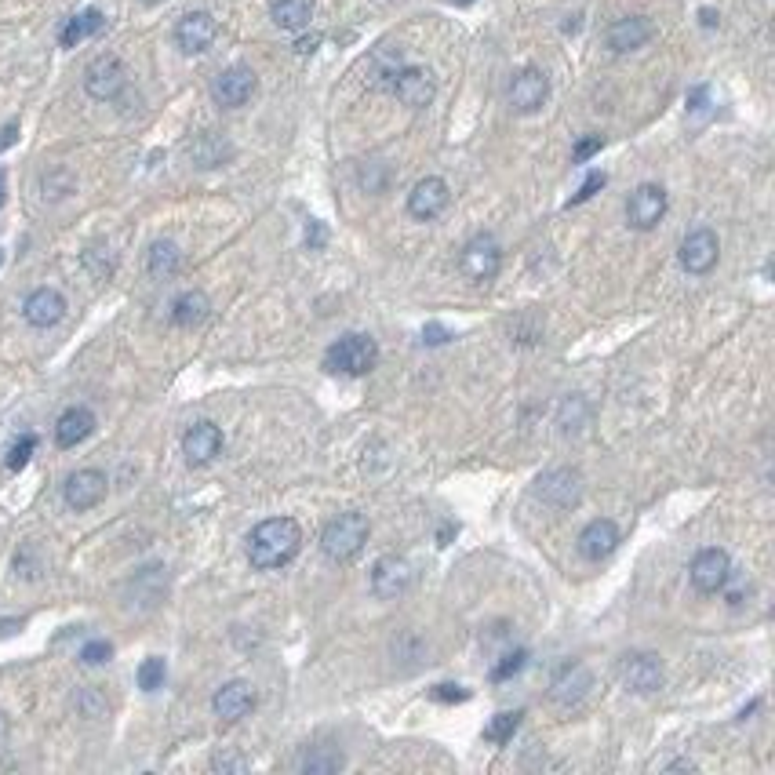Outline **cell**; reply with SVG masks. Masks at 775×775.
I'll list each match as a JSON object with an SVG mask.
<instances>
[{"mask_svg": "<svg viewBox=\"0 0 775 775\" xmlns=\"http://www.w3.org/2000/svg\"><path fill=\"white\" fill-rule=\"evenodd\" d=\"M302 550V528L295 517H270L259 521L248 535V561L259 572H277L284 564H292Z\"/></svg>", "mask_w": 775, "mask_h": 775, "instance_id": "cell-1", "label": "cell"}, {"mask_svg": "<svg viewBox=\"0 0 775 775\" xmlns=\"http://www.w3.org/2000/svg\"><path fill=\"white\" fill-rule=\"evenodd\" d=\"M368 532H372L368 517L357 514V510L332 517L321 532V554L332 564H350L364 550V543H368Z\"/></svg>", "mask_w": 775, "mask_h": 775, "instance_id": "cell-2", "label": "cell"}, {"mask_svg": "<svg viewBox=\"0 0 775 775\" xmlns=\"http://www.w3.org/2000/svg\"><path fill=\"white\" fill-rule=\"evenodd\" d=\"M375 364H379V343H375L372 335H361V332L343 335L339 343H332L328 353H324V368L335 375H350V379H361V375L375 372Z\"/></svg>", "mask_w": 775, "mask_h": 775, "instance_id": "cell-3", "label": "cell"}, {"mask_svg": "<svg viewBox=\"0 0 775 775\" xmlns=\"http://www.w3.org/2000/svg\"><path fill=\"white\" fill-rule=\"evenodd\" d=\"M535 499H543V503L554 506V510H575V506L583 503V474L572 470V466L546 470V474L535 481Z\"/></svg>", "mask_w": 775, "mask_h": 775, "instance_id": "cell-4", "label": "cell"}, {"mask_svg": "<svg viewBox=\"0 0 775 775\" xmlns=\"http://www.w3.org/2000/svg\"><path fill=\"white\" fill-rule=\"evenodd\" d=\"M619 681L634 695L659 692L663 688V659L655 652H626L619 659Z\"/></svg>", "mask_w": 775, "mask_h": 775, "instance_id": "cell-5", "label": "cell"}, {"mask_svg": "<svg viewBox=\"0 0 775 775\" xmlns=\"http://www.w3.org/2000/svg\"><path fill=\"white\" fill-rule=\"evenodd\" d=\"M415 586V568L412 561H404L397 554H386L372 564V594L379 601H401Z\"/></svg>", "mask_w": 775, "mask_h": 775, "instance_id": "cell-6", "label": "cell"}, {"mask_svg": "<svg viewBox=\"0 0 775 775\" xmlns=\"http://www.w3.org/2000/svg\"><path fill=\"white\" fill-rule=\"evenodd\" d=\"M499 266H503V248H499V241H495L492 233H477L474 241L463 248V255H459V270L474 284L495 281Z\"/></svg>", "mask_w": 775, "mask_h": 775, "instance_id": "cell-7", "label": "cell"}, {"mask_svg": "<svg viewBox=\"0 0 775 775\" xmlns=\"http://www.w3.org/2000/svg\"><path fill=\"white\" fill-rule=\"evenodd\" d=\"M124 88H128V70H124V62L117 55H99V59L88 62V70H84V91L95 102H113Z\"/></svg>", "mask_w": 775, "mask_h": 775, "instance_id": "cell-8", "label": "cell"}, {"mask_svg": "<svg viewBox=\"0 0 775 775\" xmlns=\"http://www.w3.org/2000/svg\"><path fill=\"white\" fill-rule=\"evenodd\" d=\"M666 215V190L659 182H641L634 193H630V201H626V222L634 226V230H655Z\"/></svg>", "mask_w": 775, "mask_h": 775, "instance_id": "cell-9", "label": "cell"}, {"mask_svg": "<svg viewBox=\"0 0 775 775\" xmlns=\"http://www.w3.org/2000/svg\"><path fill=\"white\" fill-rule=\"evenodd\" d=\"M106 492H110V481H106L102 470H73V474L66 477V484H62V499H66V506L77 510V514L95 510V506L106 499Z\"/></svg>", "mask_w": 775, "mask_h": 775, "instance_id": "cell-10", "label": "cell"}, {"mask_svg": "<svg viewBox=\"0 0 775 775\" xmlns=\"http://www.w3.org/2000/svg\"><path fill=\"white\" fill-rule=\"evenodd\" d=\"M590 688H594V674L583 663H564L550 681V703L561 710H575L590 695Z\"/></svg>", "mask_w": 775, "mask_h": 775, "instance_id": "cell-11", "label": "cell"}, {"mask_svg": "<svg viewBox=\"0 0 775 775\" xmlns=\"http://www.w3.org/2000/svg\"><path fill=\"white\" fill-rule=\"evenodd\" d=\"M688 575H692V586L699 594H717V590H725L728 575H732V561H728L721 546H706V550L695 554Z\"/></svg>", "mask_w": 775, "mask_h": 775, "instance_id": "cell-12", "label": "cell"}, {"mask_svg": "<svg viewBox=\"0 0 775 775\" xmlns=\"http://www.w3.org/2000/svg\"><path fill=\"white\" fill-rule=\"evenodd\" d=\"M452 204V190H448V182L437 179V175H426L412 186L408 193V215L419 222H430L437 215H444V208Z\"/></svg>", "mask_w": 775, "mask_h": 775, "instance_id": "cell-13", "label": "cell"}, {"mask_svg": "<svg viewBox=\"0 0 775 775\" xmlns=\"http://www.w3.org/2000/svg\"><path fill=\"white\" fill-rule=\"evenodd\" d=\"M390 91L408 110H423V106L433 102V95H437V81H433V73L423 70V66H401L397 77H393Z\"/></svg>", "mask_w": 775, "mask_h": 775, "instance_id": "cell-14", "label": "cell"}, {"mask_svg": "<svg viewBox=\"0 0 775 775\" xmlns=\"http://www.w3.org/2000/svg\"><path fill=\"white\" fill-rule=\"evenodd\" d=\"M255 84L259 81H255L252 66H230V70H222L212 81L215 106H222V110H237V106H244V102L255 95Z\"/></svg>", "mask_w": 775, "mask_h": 775, "instance_id": "cell-15", "label": "cell"}, {"mask_svg": "<svg viewBox=\"0 0 775 775\" xmlns=\"http://www.w3.org/2000/svg\"><path fill=\"white\" fill-rule=\"evenodd\" d=\"M215 37H219V22L208 11H190L175 26V44H179L182 55H201V51L212 48Z\"/></svg>", "mask_w": 775, "mask_h": 775, "instance_id": "cell-16", "label": "cell"}, {"mask_svg": "<svg viewBox=\"0 0 775 775\" xmlns=\"http://www.w3.org/2000/svg\"><path fill=\"white\" fill-rule=\"evenodd\" d=\"M550 99V77L543 70H535V66H524L517 73L514 81H510V106L517 113H535L543 110V102Z\"/></svg>", "mask_w": 775, "mask_h": 775, "instance_id": "cell-17", "label": "cell"}, {"mask_svg": "<svg viewBox=\"0 0 775 775\" xmlns=\"http://www.w3.org/2000/svg\"><path fill=\"white\" fill-rule=\"evenodd\" d=\"M681 266H685L688 273H695V277H703V273H710L717 266V259H721V244H717V233L714 230H692L681 241Z\"/></svg>", "mask_w": 775, "mask_h": 775, "instance_id": "cell-18", "label": "cell"}, {"mask_svg": "<svg viewBox=\"0 0 775 775\" xmlns=\"http://www.w3.org/2000/svg\"><path fill=\"white\" fill-rule=\"evenodd\" d=\"M619 543H623V535H619V524L608 521V517H597V521H590L579 532V554L586 557V561H608V557L619 550Z\"/></svg>", "mask_w": 775, "mask_h": 775, "instance_id": "cell-19", "label": "cell"}, {"mask_svg": "<svg viewBox=\"0 0 775 775\" xmlns=\"http://www.w3.org/2000/svg\"><path fill=\"white\" fill-rule=\"evenodd\" d=\"M252 706H255V688L248 685V681H226V685L212 695L215 717L226 721V725H237L241 717H248L252 714Z\"/></svg>", "mask_w": 775, "mask_h": 775, "instance_id": "cell-20", "label": "cell"}, {"mask_svg": "<svg viewBox=\"0 0 775 775\" xmlns=\"http://www.w3.org/2000/svg\"><path fill=\"white\" fill-rule=\"evenodd\" d=\"M222 452V430L215 423H193L190 430L182 433V455L190 466H208L215 455Z\"/></svg>", "mask_w": 775, "mask_h": 775, "instance_id": "cell-21", "label": "cell"}, {"mask_svg": "<svg viewBox=\"0 0 775 775\" xmlns=\"http://www.w3.org/2000/svg\"><path fill=\"white\" fill-rule=\"evenodd\" d=\"M22 317H26L33 328H55V324L66 317V299H62L55 288H37L30 299L22 302Z\"/></svg>", "mask_w": 775, "mask_h": 775, "instance_id": "cell-22", "label": "cell"}, {"mask_svg": "<svg viewBox=\"0 0 775 775\" xmlns=\"http://www.w3.org/2000/svg\"><path fill=\"white\" fill-rule=\"evenodd\" d=\"M652 33L655 26L645 19V15H630V19H619L608 26V48L619 51V55H626V51H637V48H645L648 41H652Z\"/></svg>", "mask_w": 775, "mask_h": 775, "instance_id": "cell-23", "label": "cell"}, {"mask_svg": "<svg viewBox=\"0 0 775 775\" xmlns=\"http://www.w3.org/2000/svg\"><path fill=\"white\" fill-rule=\"evenodd\" d=\"M91 430H95V415H91V408H66V412L59 415V423H55V444L59 448H77L81 441H88Z\"/></svg>", "mask_w": 775, "mask_h": 775, "instance_id": "cell-24", "label": "cell"}, {"mask_svg": "<svg viewBox=\"0 0 775 775\" xmlns=\"http://www.w3.org/2000/svg\"><path fill=\"white\" fill-rule=\"evenodd\" d=\"M270 19H273V26H281V30L302 33L313 19V0H273Z\"/></svg>", "mask_w": 775, "mask_h": 775, "instance_id": "cell-25", "label": "cell"}, {"mask_svg": "<svg viewBox=\"0 0 775 775\" xmlns=\"http://www.w3.org/2000/svg\"><path fill=\"white\" fill-rule=\"evenodd\" d=\"M182 266V252L175 241H153L150 252H146V270H150L153 281H172Z\"/></svg>", "mask_w": 775, "mask_h": 775, "instance_id": "cell-26", "label": "cell"}, {"mask_svg": "<svg viewBox=\"0 0 775 775\" xmlns=\"http://www.w3.org/2000/svg\"><path fill=\"white\" fill-rule=\"evenodd\" d=\"M212 310V302L204 292H182L179 299L172 302V324L179 328H193V324H201Z\"/></svg>", "mask_w": 775, "mask_h": 775, "instance_id": "cell-27", "label": "cell"}, {"mask_svg": "<svg viewBox=\"0 0 775 775\" xmlns=\"http://www.w3.org/2000/svg\"><path fill=\"white\" fill-rule=\"evenodd\" d=\"M102 26H106V19H102L99 8H88V11H81V15H73V19L66 22V30H62V48H77L81 41L95 37Z\"/></svg>", "mask_w": 775, "mask_h": 775, "instance_id": "cell-28", "label": "cell"}, {"mask_svg": "<svg viewBox=\"0 0 775 775\" xmlns=\"http://www.w3.org/2000/svg\"><path fill=\"white\" fill-rule=\"evenodd\" d=\"M230 142L219 139V135H201V139L190 146V157L197 168H219L226 157H230Z\"/></svg>", "mask_w": 775, "mask_h": 775, "instance_id": "cell-29", "label": "cell"}, {"mask_svg": "<svg viewBox=\"0 0 775 775\" xmlns=\"http://www.w3.org/2000/svg\"><path fill=\"white\" fill-rule=\"evenodd\" d=\"M343 765H346V757L339 754V750H332V746H317V750H310V754L299 761V768L306 775H328V772H339Z\"/></svg>", "mask_w": 775, "mask_h": 775, "instance_id": "cell-30", "label": "cell"}, {"mask_svg": "<svg viewBox=\"0 0 775 775\" xmlns=\"http://www.w3.org/2000/svg\"><path fill=\"white\" fill-rule=\"evenodd\" d=\"M586 415H590V408H586V401L579 393H575V397H564L561 412H557V426H561V433H579L586 423Z\"/></svg>", "mask_w": 775, "mask_h": 775, "instance_id": "cell-31", "label": "cell"}, {"mask_svg": "<svg viewBox=\"0 0 775 775\" xmlns=\"http://www.w3.org/2000/svg\"><path fill=\"white\" fill-rule=\"evenodd\" d=\"M521 710H506V714H495V721L488 728H484V739L488 743H495V746H503V743H510L514 739V732L521 728Z\"/></svg>", "mask_w": 775, "mask_h": 775, "instance_id": "cell-32", "label": "cell"}, {"mask_svg": "<svg viewBox=\"0 0 775 775\" xmlns=\"http://www.w3.org/2000/svg\"><path fill=\"white\" fill-rule=\"evenodd\" d=\"M164 677H168V666H164L161 655L142 659V666H139V688L142 692H157V688H164Z\"/></svg>", "mask_w": 775, "mask_h": 775, "instance_id": "cell-33", "label": "cell"}, {"mask_svg": "<svg viewBox=\"0 0 775 775\" xmlns=\"http://www.w3.org/2000/svg\"><path fill=\"white\" fill-rule=\"evenodd\" d=\"M404 66V59H401V51H379L372 59V73H375V81L383 84V88H390L393 84V77H397V70Z\"/></svg>", "mask_w": 775, "mask_h": 775, "instance_id": "cell-34", "label": "cell"}, {"mask_svg": "<svg viewBox=\"0 0 775 775\" xmlns=\"http://www.w3.org/2000/svg\"><path fill=\"white\" fill-rule=\"evenodd\" d=\"M33 452H37V437H33V433H22L19 441L11 444V452H8V470H11V474L26 470V463L33 459Z\"/></svg>", "mask_w": 775, "mask_h": 775, "instance_id": "cell-35", "label": "cell"}, {"mask_svg": "<svg viewBox=\"0 0 775 775\" xmlns=\"http://www.w3.org/2000/svg\"><path fill=\"white\" fill-rule=\"evenodd\" d=\"M524 663H528V652H524V648H517V652H510V655L503 659V663L495 666V670H492V681H495V685H503V681H510L514 674H521Z\"/></svg>", "mask_w": 775, "mask_h": 775, "instance_id": "cell-36", "label": "cell"}, {"mask_svg": "<svg viewBox=\"0 0 775 775\" xmlns=\"http://www.w3.org/2000/svg\"><path fill=\"white\" fill-rule=\"evenodd\" d=\"M110 659H113L110 641H88V645L81 648V663L84 666H102V663H110Z\"/></svg>", "mask_w": 775, "mask_h": 775, "instance_id": "cell-37", "label": "cell"}, {"mask_svg": "<svg viewBox=\"0 0 775 775\" xmlns=\"http://www.w3.org/2000/svg\"><path fill=\"white\" fill-rule=\"evenodd\" d=\"M604 182H608V175H604V172H590V175H586L583 186H579V193H572V201H568V204L590 201V197H594L597 190H604Z\"/></svg>", "mask_w": 775, "mask_h": 775, "instance_id": "cell-38", "label": "cell"}, {"mask_svg": "<svg viewBox=\"0 0 775 775\" xmlns=\"http://www.w3.org/2000/svg\"><path fill=\"white\" fill-rule=\"evenodd\" d=\"M430 699H437V703H466L470 692L463 685H437L430 688Z\"/></svg>", "mask_w": 775, "mask_h": 775, "instance_id": "cell-39", "label": "cell"}, {"mask_svg": "<svg viewBox=\"0 0 775 775\" xmlns=\"http://www.w3.org/2000/svg\"><path fill=\"white\" fill-rule=\"evenodd\" d=\"M601 146H604L601 135H586V139H579V146H575L572 157H575V161H579V164H583V161H590L594 153H601Z\"/></svg>", "mask_w": 775, "mask_h": 775, "instance_id": "cell-40", "label": "cell"}, {"mask_svg": "<svg viewBox=\"0 0 775 775\" xmlns=\"http://www.w3.org/2000/svg\"><path fill=\"white\" fill-rule=\"evenodd\" d=\"M212 768H215V772H248V761H244V757H237V754H219L212 761Z\"/></svg>", "mask_w": 775, "mask_h": 775, "instance_id": "cell-41", "label": "cell"}, {"mask_svg": "<svg viewBox=\"0 0 775 775\" xmlns=\"http://www.w3.org/2000/svg\"><path fill=\"white\" fill-rule=\"evenodd\" d=\"M448 339H452V332H448L444 324H426L423 328V343L426 346H444Z\"/></svg>", "mask_w": 775, "mask_h": 775, "instance_id": "cell-42", "label": "cell"}, {"mask_svg": "<svg viewBox=\"0 0 775 775\" xmlns=\"http://www.w3.org/2000/svg\"><path fill=\"white\" fill-rule=\"evenodd\" d=\"M324 241H328L324 222H310V226H306V244H310V248H324Z\"/></svg>", "mask_w": 775, "mask_h": 775, "instance_id": "cell-43", "label": "cell"}, {"mask_svg": "<svg viewBox=\"0 0 775 775\" xmlns=\"http://www.w3.org/2000/svg\"><path fill=\"white\" fill-rule=\"evenodd\" d=\"M15 135H19V124H8V128L0 131V150H8L11 142H15Z\"/></svg>", "mask_w": 775, "mask_h": 775, "instance_id": "cell-44", "label": "cell"}, {"mask_svg": "<svg viewBox=\"0 0 775 775\" xmlns=\"http://www.w3.org/2000/svg\"><path fill=\"white\" fill-rule=\"evenodd\" d=\"M666 772H695L692 761H674V765H666Z\"/></svg>", "mask_w": 775, "mask_h": 775, "instance_id": "cell-45", "label": "cell"}, {"mask_svg": "<svg viewBox=\"0 0 775 775\" xmlns=\"http://www.w3.org/2000/svg\"><path fill=\"white\" fill-rule=\"evenodd\" d=\"M699 19H703V26H714V22H717V11H714V8H703V11H699Z\"/></svg>", "mask_w": 775, "mask_h": 775, "instance_id": "cell-46", "label": "cell"}, {"mask_svg": "<svg viewBox=\"0 0 775 775\" xmlns=\"http://www.w3.org/2000/svg\"><path fill=\"white\" fill-rule=\"evenodd\" d=\"M8 739V721H4V714H0V743Z\"/></svg>", "mask_w": 775, "mask_h": 775, "instance_id": "cell-47", "label": "cell"}, {"mask_svg": "<svg viewBox=\"0 0 775 775\" xmlns=\"http://www.w3.org/2000/svg\"><path fill=\"white\" fill-rule=\"evenodd\" d=\"M452 4H459V8H470V4H474V0H452Z\"/></svg>", "mask_w": 775, "mask_h": 775, "instance_id": "cell-48", "label": "cell"}, {"mask_svg": "<svg viewBox=\"0 0 775 775\" xmlns=\"http://www.w3.org/2000/svg\"><path fill=\"white\" fill-rule=\"evenodd\" d=\"M0 204H4V172H0Z\"/></svg>", "mask_w": 775, "mask_h": 775, "instance_id": "cell-49", "label": "cell"}, {"mask_svg": "<svg viewBox=\"0 0 775 775\" xmlns=\"http://www.w3.org/2000/svg\"><path fill=\"white\" fill-rule=\"evenodd\" d=\"M142 4H161V0H142Z\"/></svg>", "mask_w": 775, "mask_h": 775, "instance_id": "cell-50", "label": "cell"}, {"mask_svg": "<svg viewBox=\"0 0 775 775\" xmlns=\"http://www.w3.org/2000/svg\"><path fill=\"white\" fill-rule=\"evenodd\" d=\"M0 262H4V255H0Z\"/></svg>", "mask_w": 775, "mask_h": 775, "instance_id": "cell-51", "label": "cell"}]
</instances>
